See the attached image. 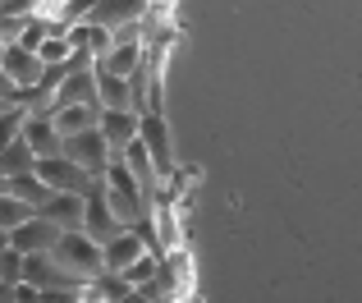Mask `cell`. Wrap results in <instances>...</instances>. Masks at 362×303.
Segmentation results:
<instances>
[{
    "mask_svg": "<svg viewBox=\"0 0 362 303\" xmlns=\"http://www.w3.org/2000/svg\"><path fill=\"white\" fill-rule=\"evenodd\" d=\"M0 198H9V179L5 175H0Z\"/></svg>",
    "mask_w": 362,
    "mask_h": 303,
    "instance_id": "d4e9b609",
    "label": "cell"
},
{
    "mask_svg": "<svg viewBox=\"0 0 362 303\" xmlns=\"http://www.w3.org/2000/svg\"><path fill=\"white\" fill-rule=\"evenodd\" d=\"M151 14V0H97V9H92V18L88 23H97V28H124V23H138V18H147Z\"/></svg>",
    "mask_w": 362,
    "mask_h": 303,
    "instance_id": "9c48e42d",
    "label": "cell"
},
{
    "mask_svg": "<svg viewBox=\"0 0 362 303\" xmlns=\"http://www.w3.org/2000/svg\"><path fill=\"white\" fill-rule=\"evenodd\" d=\"M37 179H42L51 193H88L97 179L88 175L83 166H74L69 156H46V161H37Z\"/></svg>",
    "mask_w": 362,
    "mask_h": 303,
    "instance_id": "5b68a950",
    "label": "cell"
},
{
    "mask_svg": "<svg viewBox=\"0 0 362 303\" xmlns=\"http://www.w3.org/2000/svg\"><path fill=\"white\" fill-rule=\"evenodd\" d=\"M124 280H129V290H142V285H151V280L160 276V253H142L138 262H133L129 271H119Z\"/></svg>",
    "mask_w": 362,
    "mask_h": 303,
    "instance_id": "d6986e66",
    "label": "cell"
},
{
    "mask_svg": "<svg viewBox=\"0 0 362 303\" xmlns=\"http://www.w3.org/2000/svg\"><path fill=\"white\" fill-rule=\"evenodd\" d=\"M0 69H5L9 79H14V88L23 92V97H28V92H33L42 79H46V64L37 60L33 51H23V46H5V60H0Z\"/></svg>",
    "mask_w": 362,
    "mask_h": 303,
    "instance_id": "ba28073f",
    "label": "cell"
},
{
    "mask_svg": "<svg viewBox=\"0 0 362 303\" xmlns=\"http://www.w3.org/2000/svg\"><path fill=\"white\" fill-rule=\"evenodd\" d=\"M138 129H142V115L138 110H101V134H106V143H110V152H119L138 138Z\"/></svg>",
    "mask_w": 362,
    "mask_h": 303,
    "instance_id": "7c38bea8",
    "label": "cell"
},
{
    "mask_svg": "<svg viewBox=\"0 0 362 303\" xmlns=\"http://www.w3.org/2000/svg\"><path fill=\"white\" fill-rule=\"evenodd\" d=\"M97 101L101 110H133V79L97 69Z\"/></svg>",
    "mask_w": 362,
    "mask_h": 303,
    "instance_id": "9a60e30c",
    "label": "cell"
},
{
    "mask_svg": "<svg viewBox=\"0 0 362 303\" xmlns=\"http://www.w3.org/2000/svg\"><path fill=\"white\" fill-rule=\"evenodd\" d=\"M9 198H23V202L33 207V212H42V207L51 202L55 193L42 184V179H37V170H33V175H18V179H9Z\"/></svg>",
    "mask_w": 362,
    "mask_h": 303,
    "instance_id": "ac0fdd59",
    "label": "cell"
},
{
    "mask_svg": "<svg viewBox=\"0 0 362 303\" xmlns=\"http://www.w3.org/2000/svg\"><path fill=\"white\" fill-rule=\"evenodd\" d=\"M147 253V239H142L138 230H124V234H115V239L106 244V271H129L133 262Z\"/></svg>",
    "mask_w": 362,
    "mask_h": 303,
    "instance_id": "5bb4252c",
    "label": "cell"
},
{
    "mask_svg": "<svg viewBox=\"0 0 362 303\" xmlns=\"http://www.w3.org/2000/svg\"><path fill=\"white\" fill-rule=\"evenodd\" d=\"M37 216H46V221L60 225V230H83V216H88V198H83V193H55Z\"/></svg>",
    "mask_w": 362,
    "mask_h": 303,
    "instance_id": "8fae6325",
    "label": "cell"
},
{
    "mask_svg": "<svg viewBox=\"0 0 362 303\" xmlns=\"http://www.w3.org/2000/svg\"><path fill=\"white\" fill-rule=\"evenodd\" d=\"M51 120L64 138H78V134L101 129V106H60V110H51Z\"/></svg>",
    "mask_w": 362,
    "mask_h": 303,
    "instance_id": "4fadbf2b",
    "label": "cell"
},
{
    "mask_svg": "<svg viewBox=\"0 0 362 303\" xmlns=\"http://www.w3.org/2000/svg\"><path fill=\"white\" fill-rule=\"evenodd\" d=\"M0 5H5V0H0Z\"/></svg>",
    "mask_w": 362,
    "mask_h": 303,
    "instance_id": "4316f807",
    "label": "cell"
},
{
    "mask_svg": "<svg viewBox=\"0 0 362 303\" xmlns=\"http://www.w3.org/2000/svg\"><path fill=\"white\" fill-rule=\"evenodd\" d=\"M51 258L69 271L74 285H92L97 276H106V248H101V244H92L83 230H64L60 244L51 248Z\"/></svg>",
    "mask_w": 362,
    "mask_h": 303,
    "instance_id": "6da1fadb",
    "label": "cell"
},
{
    "mask_svg": "<svg viewBox=\"0 0 362 303\" xmlns=\"http://www.w3.org/2000/svg\"><path fill=\"white\" fill-rule=\"evenodd\" d=\"M88 216H83V234H88L92 244H101L106 248L115 234H124V225H119V216L110 212V202H106V179H97V184L88 188Z\"/></svg>",
    "mask_w": 362,
    "mask_h": 303,
    "instance_id": "3957f363",
    "label": "cell"
},
{
    "mask_svg": "<svg viewBox=\"0 0 362 303\" xmlns=\"http://www.w3.org/2000/svg\"><path fill=\"white\" fill-rule=\"evenodd\" d=\"M60 234H64L60 225H51L46 216H33L28 225H18V230L9 234V244H14V248L28 258V253H51L55 244H60Z\"/></svg>",
    "mask_w": 362,
    "mask_h": 303,
    "instance_id": "30bf717a",
    "label": "cell"
},
{
    "mask_svg": "<svg viewBox=\"0 0 362 303\" xmlns=\"http://www.w3.org/2000/svg\"><path fill=\"white\" fill-rule=\"evenodd\" d=\"M33 216H37V212L23 202V198H0V230H9V234H14L18 225H28Z\"/></svg>",
    "mask_w": 362,
    "mask_h": 303,
    "instance_id": "ffe728a7",
    "label": "cell"
},
{
    "mask_svg": "<svg viewBox=\"0 0 362 303\" xmlns=\"http://www.w3.org/2000/svg\"><path fill=\"white\" fill-rule=\"evenodd\" d=\"M14 299H18V303H42V290H33V285L23 280V285H14Z\"/></svg>",
    "mask_w": 362,
    "mask_h": 303,
    "instance_id": "603a6c76",
    "label": "cell"
},
{
    "mask_svg": "<svg viewBox=\"0 0 362 303\" xmlns=\"http://www.w3.org/2000/svg\"><path fill=\"white\" fill-rule=\"evenodd\" d=\"M23 125H28V110H23V106H9L5 115H0V152L23 138Z\"/></svg>",
    "mask_w": 362,
    "mask_h": 303,
    "instance_id": "44dd1931",
    "label": "cell"
},
{
    "mask_svg": "<svg viewBox=\"0 0 362 303\" xmlns=\"http://www.w3.org/2000/svg\"><path fill=\"white\" fill-rule=\"evenodd\" d=\"M0 285H23V253H0Z\"/></svg>",
    "mask_w": 362,
    "mask_h": 303,
    "instance_id": "7402d4cb",
    "label": "cell"
},
{
    "mask_svg": "<svg viewBox=\"0 0 362 303\" xmlns=\"http://www.w3.org/2000/svg\"><path fill=\"white\" fill-rule=\"evenodd\" d=\"M14 244H9V230H0V253H9Z\"/></svg>",
    "mask_w": 362,
    "mask_h": 303,
    "instance_id": "cb8c5ba5",
    "label": "cell"
},
{
    "mask_svg": "<svg viewBox=\"0 0 362 303\" xmlns=\"http://www.w3.org/2000/svg\"><path fill=\"white\" fill-rule=\"evenodd\" d=\"M147 46H115V51L106 55V60H97V69L106 74H119V79H133L138 69H147Z\"/></svg>",
    "mask_w": 362,
    "mask_h": 303,
    "instance_id": "2e32d148",
    "label": "cell"
},
{
    "mask_svg": "<svg viewBox=\"0 0 362 303\" xmlns=\"http://www.w3.org/2000/svg\"><path fill=\"white\" fill-rule=\"evenodd\" d=\"M60 156H69L74 166H83L92 179H106V170L115 166V152H110V143H106V134L101 129H92V134H78V138H64V152Z\"/></svg>",
    "mask_w": 362,
    "mask_h": 303,
    "instance_id": "7a4b0ae2",
    "label": "cell"
},
{
    "mask_svg": "<svg viewBox=\"0 0 362 303\" xmlns=\"http://www.w3.org/2000/svg\"><path fill=\"white\" fill-rule=\"evenodd\" d=\"M23 280L33 290H42V295H46V290H78L69 280V271H64L51 253H28V258H23Z\"/></svg>",
    "mask_w": 362,
    "mask_h": 303,
    "instance_id": "52a82bcc",
    "label": "cell"
},
{
    "mask_svg": "<svg viewBox=\"0 0 362 303\" xmlns=\"http://www.w3.org/2000/svg\"><path fill=\"white\" fill-rule=\"evenodd\" d=\"M37 170V152L18 138V143H9L5 152H0V175L5 179H18V175H33Z\"/></svg>",
    "mask_w": 362,
    "mask_h": 303,
    "instance_id": "e0dca14e",
    "label": "cell"
},
{
    "mask_svg": "<svg viewBox=\"0 0 362 303\" xmlns=\"http://www.w3.org/2000/svg\"><path fill=\"white\" fill-rule=\"evenodd\" d=\"M0 60H5V42H0Z\"/></svg>",
    "mask_w": 362,
    "mask_h": 303,
    "instance_id": "484cf974",
    "label": "cell"
},
{
    "mask_svg": "<svg viewBox=\"0 0 362 303\" xmlns=\"http://www.w3.org/2000/svg\"><path fill=\"white\" fill-rule=\"evenodd\" d=\"M23 143L37 152V161L46 156H60L64 152V134L55 129L51 110H28V125H23Z\"/></svg>",
    "mask_w": 362,
    "mask_h": 303,
    "instance_id": "8992f818",
    "label": "cell"
},
{
    "mask_svg": "<svg viewBox=\"0 0 362 303\" xmlns=\"http://www.w3.org/2000/svg\"><path fill=\"white\" fill-rule=\"evenodd\" d=\"M138 138L147 143L151 152V161H156V175H160V184H170L175 179V147H170V125H165V110H151V115H142V129H138Z\"/></svg>",
    "mask_w": 362,
    "mask_h": 303,
    "instance_id": "277c9868",
    "label": "cell"
}]
</instances>
